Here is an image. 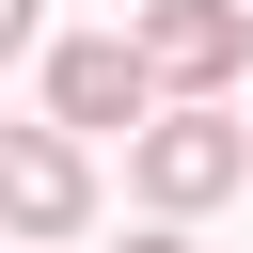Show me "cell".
Listing matches in <instances>:
<instances>
[{
  "instance_id": "8992f818",
  "label": "cell",
  "mask_w": 253,
  "mask_h": 253,
  "mask_svg": "<svg viewBox=\"0 0 253 253\" xmlns=\"http://www.w3.org/2000/svg\"><path fill=\"white\" fill-rule=\"evenodd\" d=\"M126 253H190V237H174V206H158V221H142V237H126Z\"/></svg>"
},
{
  "instance_id": "7a4b0ae2",
  "label": "cell",
  "mask_w": 253,
  "mask_h": 253,
  "mask_svg": "<svg viewBox=\"0 0 253 253\" xmlns=\"http://www.w3.org/2000/svg\"><path fill=\"white\" fill-rule=\"evenodd\" d=\"M95 221V158H79V126L47 111V126H0V237H79Z\"/></svg>"
},
{
  "instance_id": "6da1fadb",
  "label": "cell",
  "mask_w": 253,
  "mask_h": 253,
  "mask_svg": "<svg viewBox=\"0 0 253 253\" xmlns=\"http://www.w3.org/2000/svg\"><path fill=\"white\" fill-rule=\"evenodd\" d=\"M126 174H142V206H221V190H253V126L221 111V95H158L142 126H126Z\"/></svg>"
},
{
  "instance_id": "3957f363",
  "label": "cell",
  "mask_w": 253,
  "mask_h": 253,
  "mask_svg": "<svg viewBox=\"0 0 253 253\" xmlns=\"http://www.w3.org/2000/svg\"><path fill=\"white\" fill-rule=\"evenodd\" d=\"M47 111L95 142V126H142L158 111V63H142V32H63L47 47Z\"/></svg>"
},
{
  "instance_id": "5b68a950",
  "label": "cell",
  "mask_w": 253,
  "mask_h": 253,
  "mask_svg": "<svg viewBox=\"0 0 253 253\" xmlns=\"http://www.w3.org/2000/svg\"><path fill=\"white\" fill-rule=\"evenodd\" d=\"M16 47H32V0H0V63H16Z\"/></svg>"
},
{
  "instance_id": "277c9868",
  "label": "cell",
  "mask_w": 253,
  "mask_h": 253,
  "mask_svg": "<svg viewBox=\"0 0 253 253\" xmlns=\"http://www.w3.org/2000/svg\"><path fill=\"white\" fill-rule=\"evenodd\" d=\"M126 32H142V63H158V95H221V79L253 63V0H142Z\"/></svg>"
}]
</instances>
